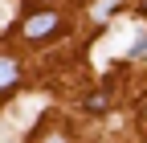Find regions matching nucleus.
Wrapping results in <instances>:
<instances>
[{
	"label": "nucleus",
	"mask_w": 147,
	"mask_h": 143,
	"mask_svg": "<svg viewBox=\"0 0 147 143\" xmlns=\"http://www.w3.org/2000/svg\"><path fill=\"white\" fill-rule=\"evenodd\" d=\"M143 115H147V111H143Z\"/></svg>",
	"instance_id": "nucleus-6"
},
{
	"label": "nucleus",
	"mask_w": 147,
	"mask_h": 143,
	"mask_svg": "<svg viewBox=\"0 0 147 143\" xmlns=\"http://www.w3.org/2000/svg\"><path fill=\"white\" fill-rule=\"evenodd\" d=\"M115 4H119V0H102V4H98V16H102V12H110Z\"/></svg>",
	"instance_id": "nucleus-5"
},
{
	"label": "nucleus",
	"mask_w": 147,
	"mask_h": 143,
	"mask_svg": "<svg viewBox=\"0 0 147 143\" xmlns=\"http://www.w3.org/2000/svg\"><path fill=\"white\" fill-rule=\"evenodd\" d=\"M143 49H147V37H135V45H131V57H139Z\"/></svg>",
	"instance_id": "nucleus-4"
},
{
	"label": "nucleus",
	"mask_w": 147,
	"mask_h": 143,
	"mask_svg": "<svg viewBox=\"0 0 147 143\" xmlns=\"http://www.w3.org/2000/svg\"><path fill=\"white\" fill-rule=\"evenodd\" d=\"M16 78H21V65H16L12 57H4V53H0V94H4V90H12V86H16Z\"/></svg>",
	"instance_id": "nucleus-2"
},
{
	"label": "nucleus",
	"mask_w": 147,
	"mask_h": 143,
	"mask_svg": "<svg viewBox=\"0 0 147 143\" xmlns=\"http://www.w3.org/2000/svg\"><path fill=\"white\" fill-rule=\"evenodd\" d=\"M21 29H25V37H29V41H45V37H53V33L61 29V16H57V12H49V8H41V12H29Z\"/></svg>",
	"instance_id": "nucleus-1"
},
{
	"label": "nucleus",
	"mask_w": 147,
	"mask_h": 143,
	"mask_svg": "<svg viewBox=\"0 0 147 143\" xmlns=\"http://www.w3.org/2000/svg\"><path fill=\"white\" fill-rule=\"evenodd\" d=\"M106 102H110L106 94H90L86 98V111H106Z\"/></svg>",
	"instance_id": "nucleus-3"
}]
</instances>
